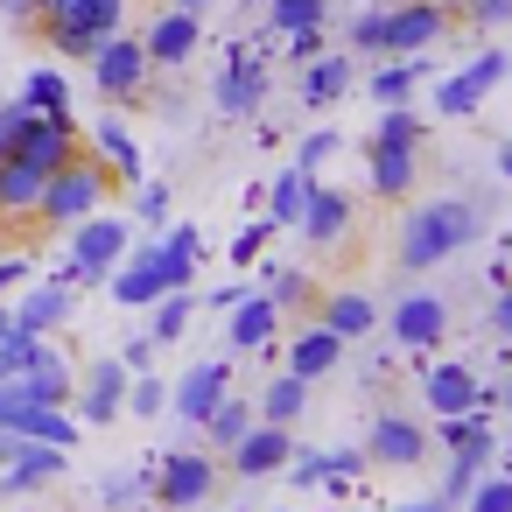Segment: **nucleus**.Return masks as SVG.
<instances>
[{
    "instance_id": "1",
    "label": "nucleus",
    "mask_w": 512,
    "mask_h": 512,
    "mask_svg": "<svg viewBox=\"0 0 512 512\" xmlns=\"http://www.w3.org/2000/svg\"><path fill=\"white\" fill-rule=\"evenodd\" d=\"M484 218H491V197H428V204H414L407 225H400V246H393L400 274H428V267L456 260L463 246L484 239Z\"/></svg>"
},
{
    "instance_id": "2",
    "label": "nucleus",
    "mask_w": 512,
    "mask_h": 512,
    "mask_svg": "<svg viewBox=\"0 0 512 512\" xmlns=\"http://www.w3.org/2000/svg\"><path fill=\"white\" fill-rule=\"evenodd\" d=\"M197 253H204L197 225H169L155 246H127V260L106 274V295H113L120 309H148L155 295H169V288H190V274H197Z\"/></svg>"
},
{
    "instance_id": "3",
    "label": "nucleus",
    "mask_w": 512,
    "mask_h": 512,
    "mask_svg": "<svg viewBox=\"0 0 512 512\" xmlns=\"http://www.w3.org/2000/svg\"><path fill=\"white\" fill-rule=\"evenodd\" d=\"M120 183H113V169L99 162V155H71L64 169H50V183H43V204H36V225H50V232H64V225H78V218H92L106 197H113Z\"/></svg>"
},
{
    "instance_id": "4",
    "label": "nucleus",
    "mask_w": 512,
    "mask_h": 512,
    "mask_svg": "<svg viewBox=\"0 0 512 512\" xmlns=\"http://www.w3.org/2000/svg\"><path fill=\"white\" fill-rule=\"evenodd\" d=\"M71 232V253H64V281L71 288H85V281H106L120 260H127V246H134V225L127 218H106V211H92V218H78V225H64Z\"/></svg>"
},
{
    "instance_id": "5",
    "label": "nucleus",
    "mask_w": 512,
    "mask_h": 512,
    "mask_svg": "<svg viewBox=\"0 0 512 512\" xmlns=\"http://www.w3.org/2000/svg\"><path fill=\"white\" fill-rule=\"evenodd\" d=\"M211 491H218V456L211 449H169V456H155V498H162V512H190Z\"/></svg>"
},
{
    "instance_id": "6",
    "label": "nucleus",
    "mask_w": 512,
    "mask_h": 512,
    "mask_svg": "<svg viewBox=\"0 0 512 512\" xmlns=\"http://www.w3.org/2000/svg\"><path fill=\"white\" fill-rule=\"evenodd\" d=\"M85 64H92L99 99H113V106H120V99H141V85H148V71H155V64H148V50H141V36H127V29H113Z\"/></svg>"
},
{
    "instance_id": "7",
    "label": "nucleus",
    "mask_w": 512,
    "mask_h": 512,
    "mask_svg": "<svg viewBox=\"0 0 512 512\" xmlns=\"http://www.w3.org/2000/svg\"><path fill=\"white\" fill-rule=\"evenodd\" d=\"M358 456H365L372 470H421V463H428V428H421L414 414H400V407H379Z\"/></svg>"
},
{
    "instance_id": "8",
    "label": "nucleus",
    "mask_w": 512,
    "mask_h": 512,
    "mask_svg": "<svg viewBox=\"0 0 512 512\" xmlns=\"http://www.w3.org/2000/svg\"><path fill=\"white\" fill-rule=\"evenodd\" d=\"M0 491L8 498H29V491H43V484H57L64 470H71V449H57V442H22V435H8V449H0Z\"/></svg>"
},
{
    "instance_id": "9",
    "label": "nucleus",
    "mask_w": 512,
    "mask_h": 512,
    "mask_svg": "<svg viewBox=\"0 0 512 512\" xmlns=\"http://www.w3.org/2000/svg\"><path fill=\"white\" fill-rule=\"evenodd\" d=\"M505 71H512V57H505V50H484V57H470L463 71H449V78L435 85V113H442V120H470V113L484 106V92H491Z\"/></svg>"
},
{
    "instance_id": "10",
    "label": "nucleus",
    "mask_w": 512,
    "mask_h": 512,
    "mask_svg": "<svg viewBox=\"0 0 512 512\" xmlns=\"http://www.w3.org/2000/svg\"><path fill=\"white\" fill-rule=\"evenodd\" d=\"M386 330H393V344H400V351H435V344L449 337V302L414 288V295H400V302H393Z\"/></svg>"
},
{
    "instance_id": "11",
    "label": "nucleus",
    "mask_w": 512,
    "mask_h": 512,
    "mask_svg": "<svg viewBox=\"0 0 512 512\" xmlns=\"http://www.w3.org/2000/svg\"><path fill=\"white\" fill-rule=\"evenodd\" d=\"M442 29H449L442 0H400V8H386V57H421L428 43H442Z\"/></svg>"
},
{
    "instance_id": "12",
    "label": "nucleus",
    "mask_w": 512,
    "mask_h": 512,
    "mask_svg": "<svg viewBox=\"0 0 512 512\" xmlns=\"http://www.w3.org/2000/svg\"><path fill=\"white\" fill-rule=\"evenodd\" d=\"M197 43H204V15H190V8L155 15V22H148V36H141V50H148V64H155V71H183V64L197 57Z\"/></svg>"
},
{
    "instance_id": "13",
    "label": "nucleus",
    "mask_w": 512,
    "mask_h": 512,
    "mask_svg": "<svg viewBox=\"0 0 512 512\" xmlns=\"http://www.w3.org/2000/svg\"><path fill=\"white\" fill-rule=\"evenodd\" d=\"M15 155L29 162V169H64L71 155H78V120L71 113H29V127H22V141H15Z\"/></svg>"
},
{
    "instance_id": "14",
    "label": "nucleus",
    "mask_w": 512,
    "mask_h": 512,
    "mask_svg": "<svg viewBox=\"0 0 512 512\" xmlns=\"http://www.w3.org/2000/svg\"><path fill=\"white\" fill-rule=\"evenodd\" d=\"M225 393H232V365H225V358L183 365V379L169 386V414H183V421L197 428V421H204V414H211V407H218Z\"/></svg>"
},
{
    "instance_id": "15",
    "label": "nucleus",
    "mask_w": 512,
    "mask_h": 512,
    "mask_svg": "<svg viewBox=\"0 0 512 512\" xmlns=\"http://www.w3.org/2000/svg\"><path fill=\"white\" fill-rule=\"evenodd\" d=\"M267 85H274V78H267V64L232 50V64L218 71V92H211V99H218V113H225V120H253V113L267 106Z\"/></svg>"
},
{
    "instance_id": "16",
    "label": "nucleus",
    "mask_w": 512,
    "mask_h": 512,
    "mask_svg": "<svg viewBox=\"0 0 512 512\" xmlns=\"http://www.w3.org/2000/svg\"><path fill=\"white\" fill-rule=\"evenodd\" d=\"M78 316V288L57 274V281H36L22 302H15V330H29V337H57L64 323Z\"/></svg>"
},
{
    "instance_id": "17",
    "label": "nucleus",
    "mask_w": 512,
    "mask_h": 512,
    "mask_svg": "<svg viewBox=\"0 0 512 512\" xmlns=\"http://www.w3.org/2000/svg\"><path fill=\"white\" fill-rule=\"evenodd\" d=\"M274 330H281V309H274L267 288H246V295L225 309V337H232L239 358H246V351H274Z\"/></svg>"
},
{
    "instance_id": "18",
    "label": "nucleus",
    "mask_w": 512,
    "mask_h": 512,
    "mask_svg": "<svg viewBox=\"0 0 512 512\" xmlns=\"http://www.w3.org/2000/svg\"><path fill=\"white\" fill-rule=\"evenodd\" d=\"M225 456H232V470H239L246 484H253V477H274V470H281V463L295 456V428L253 421V428H246V435H239V442H232Z\"/></svg>"
},
{
    "instance_id": "19",
    "label": "nucleus",
    "mask_w": 512,
    "mask_h": 512,
    "mask_svg": "<svg viewBox=\"0 0 512 512\" xmlns=\"http://www.w3.org/2000/svg\"><path fill=\"white\" fill-rule=\"evenodd\" d=\"M78 414L71 407H0V435H22V442H57V449H78Z\"/></svg>"
},
{
    "instance_id": "20",
    "label": "nucleus",
    "mask_w": 512,
    "mask_h": 512,
    "mask_svg": "<svg viewBox=\"0 0 512 512\" xmlns=\"http://www.w3.org/2000/svg\"><path fill=\"white\" fill-rule=\"evenodd\" d=\"M351 197L344 190H330V183H316V197H309V211L295 218V232H302V246H316V253H330V246H344V232H351Z\"/></svg>"
},
{
    "instance_id": "21",
    "label": "nucleus",
    "mask_w": 512,
    "mask_h": 512,
    "mask_svg": "<svg viewBox=\"0 0 512 512\" xmlns=\"http://www.w3.org/2000/svg\"><path fill=\"white\" fill-rule=\"evenodd\" d=\"M127 365L120 358H99L92 372H85V393H78V421H92V428H106V421H120L127 414Z\"/></svg>"
},
{
    "instance_id": "22",
    "label": "nucleus",
    "mask_w": 512,
    "mask_h": 512,
    "mask_svg": "<svg viewBox=\"0 0 512 512\" xmlns=\"http://www.w3.org/2000/svg\"><path fill=\"white\" fill-rule=\"evenodd\" d=\"M421 407H428V414H470V407H477V372H470L463 358L428 365V372H421Z\"/></svg>"
},
{
    "instance_id": "23",
    "label": "nucleus",
    "mask_w": 512,
    "mask_h": 512,
    "mask_svg": "<svg viewBox=\"0 0 512 512\" xmlns=\"http://www.w3.org/2000/svg\"><path fill=\"white\" fill-rule=\"evenodd\" d=\"M43 169H29L22 155H0V218L8 225H36V204H43Z\"/></svg>"
},
{
    "instance_id": "24",
    "label": "nucleus",
    "mask_w": 512,
    "mask_h": 512,
    "mask_svg": "<svg viewBox=\"0 0 512 512\" xmlns=\"http://www.w3.org/2000/svg\"><path fill=\"white\" fill-rule=\"evenodd\" d=\"M365 169H372V197L400 204L421 183V148H379V141H365Z\"/></svg>"
},
{
    "instance_id": "25",
    "label": "nucleus",
    "mask_w": 512,
    "mask_h": 512,
    "mask_svg": "<svg viewBox=\"0 0 512 512\" xmlns=\"http://www.w3.org/2000/svg\"><path fill=\"white\" fill-rule=\"evenodd\" d=\"M344 351H351V344H344L337 330L309 323V330H295V344H288V365H281V372H295V379H309V386H316L323 372H337V365H344Z\"/></svg>"
},
{
    "instance_id": "26",
    "label": "nucleus",
    "mask_w": 512,
    "mask_h": 512,
    "mask_svg": "<svg viewBox=\"0 0 512 512\" xmlns=\"http://www.w3.org/2000/svg\"><path fill=\"white\" fill-rule=\"evenodd\" d=\"M316 183H323V176H309V169H295V162H288V169L267 183V225H274V232H295V218L309 211Z\"/></svg>"
},
{
    "instance_id": "27",
    "label": "nucleus",
    "mask_w": 512,
    "mask_h": 512,
    "mask_svg": "<svg viewBox=\"0 0 512 512\" xmlns=\"http://www.w3.org/2000/svg\"><path fill=\"white\" fill-rule=\"evenodd\" d=\"M344 92H351V50H344V57H309V64H302V106L323 113V106H337Z\"/></svg>"
},
{
    "instance_id": "28",
    "label": "nucleus",
    "mask_w": 512,
    "mask_h": 512,
    "mask_svg": "<svg viewBox=\"0 0 512 512\" xmlns=\"http://www.w3.org/2000/svg\"><path fill=\"white\" fill-rule=\"evenodd\" d=\"M372 323H379V309H372V295H358V288H337V295H323V330H337L344 344H358V337H372Z\"/></svg>"
},
{
    "instance_id": "29",
    "label": "nucleus",
    "mask_w": 512,
    "mask_h": 512,
    "mask_svg": "<svg viewBox=\"0 0 512 512\" xmlns=\"http://www.w3.org/2000/svg\"><path fill=\"white\" fill-rule=\"evenodd\" d=\"M421 78H428V64H421V57H386V64L365 78V92H372L379 106H407V99L421 92Z\"/></svg>"
},
{
    "instance_id": "30",
    "label": "nucleus",
    "mask_w": 512,
    "mask_h": 512,
    "mask_svg": "<svg viewBox=\"0 0 512 512\" xmlns=\"http://www.w3.org/2000/svg\"><path fill=\"white\" fill-rule=\"evenodd\" d=\"M288 470H295V484H351L365 470V456L358 449H309V456H288Z\"/></svg>"
},
{
    "instance_id": "31",
    "label": "nucleus",
    "mask_w": 512,
    "mask_h": 512,
    "mask_svg": "<svg viewBox=\"0 0 512 512\" xmlns=\"http://www.w3.org/2000/svg\"><path fill=\"white\" fill-rule=\"evenodd\" d=\"M302 407H309V379H295V372H281V379L253 400V414H260V421H274V428H295V421H302Z\"/></svg>"
},
{
    "instance_id": "32",
    "label": "nucleus",
    "mask_w": 512,
    "mask_h": 512,
    "mask_svg": "<svg viewBox=\"0 0 512 512\" xmlns=\"http://www.w3.org/2000/svg\"><path fill=\"white\" fill-rule=\"evenodd\" d=\"M253 421H260V414H253V400L225 393V400H218V407H211V414H204L197 428H204V442H211V449H232V442H239V435H246Z\"/></svg>"
},
{
    "instance_id": "33",
    "label": "nucleus",
    "mask_w": 512,
    "mask_h": 512,
    "mask_svg": "<svg viewBox=\"0 0 512 512\" xmlns=\"http://www.w3.org/2000/svg\"><path fill=\"white\" fill-rule=\"evenodd\" d=\"M99 162L113 169V176H127V183H141V148H134V134L120 127V120H99Z\"/></svg>"
},
{
    "instance_id": "34",
    "label": "nucleus",
    "mask_w": 512,
    "mask_h": 512,
    "mask_svg": "<svg viewBox=\"0 0 512 512\" xmlns=\"http://www.w3.org/2000/svg\"><path fill=\"white\" fill-rule=\"evenodd\" d=\"M148 309H155V323H148V337H155V344H176V337L190 330V316H197L190 288H169V295H155Z\"/></svg>"
},
{
    "instance_id": "35",
    "label": "nucleus",
    "mask_w": 512,
    "mask_h": 512,
    "mask_svg": "<svg viewBox=\"0 0 512 512\" xmlns=\"http://www.w3.org/2000/svg\"><path fill=\"white\" fill-rule=\"evenodd\" d=\"M64 22H78L85 36H113V29H127V0H71V8H64Z\"/></svg>"
},
{
    "instance_id": "36",
    "label": "nucleus",
    "mask_w": 512,
    "mask_h": 512,
    "mask_svg": "<svg viewBox=\"0 0 512 512\" xmlns=\"http://www.w3.org/2000/svg\"><path fill=\"white\" fill-rule=\"evenodd\" d=\"M421 134H428V127H421L414 99H407V106H386V113H379V127H372V141H379V148H421Z\"/></svg>"
},
{
    "instance_id": "37",
    "label": "nucleus",
    "mask_w": 512,
    "mask_h": 512,
    "mask_svg": "<svg viewBox=\"0 0 512 512\" xmlns=\"http://www.w3.org/2000/svg\"><path fill=\"white\" fill-rule=\"evenodd\" d=\"M267 22L288 36V29H323L330 22V0H267Z\"/></svg>"
},
{
    "instance_id": "38",
    "label": "nucleus",
    "mask_w": 512,
    "mask_h": 512,
    "mask_svg": "<svg viewBox=\"0 0 512 512\" xmlns=\"http://www.w3.org/2000/svg\"><path fill=\"white\" fill-rule=\"evenodd\" d=\"M22 106H29V113H71V85H64V71H36V78L22 85Z\"/></svg>"
},
{
    "instance_id": "39",
    "label": "nucleus",
    "mask_w": 512,
    "mask_h": 512,
    "mask_svg": "<svg viewBox=\"0 0 512 512\" xmlns=\"http://www.w3.org/2000/svg\"><path fill=\"white\" fill-rule=\"evenodd\" d=\"M36 358H50V337H29V330H8V337H0V379H8V372H29Z\"/></svg>"
},
{
    "instance_id": "40",
    "label": "nucleus",
    "mask_w": 512,
    "mask_h": 512,
    "mask_svg": "<svg viewBox=\"0 0 512 512\" xmlns=\"http://www.w3.org/2000/svg\"><path fill=\"white\" fill-rule=\"evenodd\" d=\"M456 505H463V512H512V477H505V470H498V477H477Z\"/></svg>"
},
{
    "instance_id": "41",
    "label": "nucleus",
    "mask_w": 512,
    "mask_h": 512,
    "mask_svg": "<svg viewBox=\"0 0 512 512\" xmlns=\"http://www.w3.org/2000/svg\"><path fill=\"white\" fill-rule=\"evenodd\" d=\"M127 414H169V379L134 372V379H127Z\"/></svg>"
},
{
    "instance_id": "42",
    "label": "nucleus",
    "mask_w": 512,
    "mask_h": 512,
    "mask_svg": "<svg viewBox=\"0 0 512 512\" xmlns=\"http://www.w3.org/2000/svg\"><path fill=\"white\" fill-rule=\"evenodd\" d=\"M351 57H386V8H365L351 22Z\"/></svg>"
},
{
    "instance_id": "43",
    "label": "nucleus",
    "mask_w": 512,
    "mask_h": 512,
    "mask_svg": "<svg viewBox=\"0 0 512 512\" xmlns=\"http://www.w3.org/2000/svg\"><path fill=\"white\" fill-rule=\"evenodd\" d=\"M267 239H274V225H267V218H253V225H239V239L225 246V260H232V267H253Z\"/></svg>"
},
{
    "instance_id": "44",
    "label": "nucleus",
    "mask_w": 512,
    "mask_h": 512,
    "mask_svg": "<svg viewBox=\"0 0 512 512\" xmlns=\"http://www.w3.org/2000/svg\"><path fill=\"white\" fill-rule=\"evenodd\" d=\"M267 295H274V309H295V302H309V295H316V281L288 267V274H267Z\"/></svg>"
},
{
    "instance_id": "45",
    "label": "nucleus",
    "mask_w": 512,
    "mask_h": 512,
    "mask_svg": "<svg viewBox=\"0 0 512 512\" xmlns=\"http://www.w3.org/2000/svg\"><path fill=\"white\" fill-rule=\"evenodd\" d=\"M337 148H344V141H337V134H330V127H316V134H309V141H302V148H295V169H309V176H316V169H323V162H330V155H337Z\"/></svg>"
},
{
    "instance_id": "46",
    "label": "nucleus",
    "mask_w": 512,
    "mask_h": 512,
    "mask_svg": "<svg viewBox=\"0 0 512 512\" xmlns=\"http://www.w3.org/2000/svg\"><path fill=\"white\" fill-rule=\"evenodd\" d=\"M134 218H141V225H162V218H169V183H141Z\"/></svg>"
},
{
    "instance_id": "47",
    "label": "nucleus",
    "mask_w": 512,
    "mask_h": 512,
    "mask_svg": "<svg viewBox=\"0 0 512 512\" xmlns=\"http://www.w3.org/2000/svg\"><path fill=\"white\" fill-rule=\"evenodd\" d=\"M281 43H288V64H295V71H302L309 57H323V29H288Z\"/></svg>"
},
{
    "instance_id": "48",
    "label": "nucleus",
    "mask_w": 512,
    "mask_h": 512,
    "mask_svg": "<svg viewBox=\"0 0 512 512\" xmlns=\"http://www.w3.org/2000/svg\"><path fill=\"white\" fill-rule=\"evenodd\" d=\"M22 127H29V106H22V99H15V106H0V155H15Z\"/></svg>"
},
{
    "instance_id": "49",
    "label": "nucleus",
    "mask_w": 512,
    "mask_h": 512,
    "mask_svg": "<svg viewBox=\"0 0 512 512\" xmlns=\"http://www.w3.org/2000/svg\"><path fill=\"white\" fill-rule=\"evenodd\" d=\"M155 351H162L155 337H134V344L120 351V365H127V372H155Z\"/></svg>"
},
{
    "instance_id": "50",
    "label": "nucleus",
    "mask_w": 512,
    "mask_h": 512,
    "mask_svg": "<svg viewBox=\"0 0 512 512\" xmlns=\"http://www.w3.org/2000/svg\"><path fill=\"white\" fill-rule=\"evenodd\" d=\"M470 22H484V29L512 22V0H470Z\"/></svg>"
},
{
    "instance_id": "51",
    "label": "nucleus",
    "mask_w": 512,
    "mask_h": 512,
    "mask_svg": "<svg viewBox=\"0 0 512 512\" xmlns=\"http://www.w3.org/2000/svg\"><path fill=\"white\" fill-rule=\"evenodd\" d=\"M491 330H498V337H512V281L491 295Z\"/></svg>"
},
{
    "instance_id": "52",
    "label": "nucleus",
    "mask_w": 512,
    "mask_h": 512,
    "mask_svg": "<svg viewBox=\"0 0 512 512\" xmlns=\"http://www.w3.org/2000/svg\"><path fill=\"white\" fill-rule=\"evenodd\" d=\"M29 281V253H15V260H0V295H8V288H22Z\"/></svg>"
},
{
    "instance_id": "53",
    "label": "nucleus",
    "mask_w": 512,
    "mask_h": 512,
    "mask_svg": "<svg viewBox=\"0 0 512 512\" xmlns=\"http://www.w3.org/2000/svg\"><path fill=\"white\" fill-rule=\"evenodd\" d=\"M0 15H8L15 29H36V0H0Z\"/></svg>"
},
{
    "instance_id": "54",
    "label": "nucleus",
    "mask_w": 512,
    "mask_h": 512,
    "mask_svg": "<svg viewBox=\"0 0 512 512\" xmlns=\"http://www.w3.org/2000/svg\"><path fill=\"white\" fill-rule=\"evenodd\" d=\"M498 176H505V183H512V134H505V141H498Z\"/></svg>"
},
{
    "instance_id": "55",
    "label": "nucleus",
    "mask_w": 512,
    "mask_h": 512,
    "mask_svg": "<svg viewBox=\"0 0 512 512\" xmlns=\"http://www.w3.org/2000/svg\"><path fill=\"white\" fill-rule=\"evenodd\" d=\"M393 512H449L442 498H414V505H393Z\"/></svg>"
},
{
    "instance_id": "56",
    "label": "nucleus",
    "mask_w": 512,
    "mask_h": 512,
    "mask_svg": "<svg viewBox=\"0 0 512 512\" xmlns=\"http://www.w3.org/2000/svg\"><path fill=\"white\" fill-rule=\"evenodd\" d=\"M64 8H71V0H36V22H43V15H64Z\"/></svg>"
},
{
    "instance_id": "57",
    "label": "nucleus",
    "mask_w": 512,
    "mask_h": 512,
    "mask_svg": "<svg viewBox=\"0 0 512 512\" xmlns=\"http://www.w3.org/2000/svg\"><path fill=\"white\" fill-rule=\"evenodd\" d=\"M169 8H190V15H204V8H211V0H169Z\"/></svg>"
},
{
    "instance_id": "58",
    "label": "nucleus",
    "mask_w": 512,
    "mask_h": 512,
    "mask_svg": "<svg viewBox=\"0 0 512 512\" xmlns=\"http://www.w3.org/2000/svg\"><path fill=\"white\" fill-rule=\"evenodd\" d=\"M491 456H498V463H505V477H512V442H505V449H491Z\"/></svg>"
},
{
    "instance_id": "59",
    "label": "nucleus",
    "mask_w": 512,
    "mask_h": 512,
    "mask_svg": "<svg viewBox=\"0 0 512 512\" xmlns=\"http://www.w3.org/2000/svg\"><path fill=\"white\" fill-rule=\"evenodd\" d=\"M8 330H15V309H0V337H8Z\"/></svg>"
},
{
    "instance_id": "60",
    "label": "nucleus",
    "mask_w": 512,
    "mask_h": 512,
    "mask_svg": "<svg viewBox=\"0 0 512 512\" xmlns=\"http://www.w3.org/2000/svg\"><path fill=\"white\" fill-rule=\"evenodd\" d=\"M0 449H8V435H0Z\"/></svg>"
},
{
    "instance_id": "61",
    "label": "nucleus",
    "mask_w": 512,
    "mask_h": 512,
    "mask_svg": "<svg viewBox=\"0 0 512 512\" xmlns=\"http://www.w3.org/2000/svg\"><path fill=\"white\" fill-rule=\"evenodd\" d=\"M505 400H512V393H505Z\"/></svg>"
}]
</instances>
